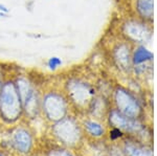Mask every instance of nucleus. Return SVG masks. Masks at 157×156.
<instances>
[{
    "instance_id": "nucleus-9",
    "label": "nucleus",
    "mask_w": 157,
    "mask_h": 156,
    "mask_svg": "<svg viewBox=\"0 0 157 156\" xmlns=\"http://www.w3.org/2000/svg\"><path fill=\"white\" fill-rule=\"evenodd\" d=\"M109 120H110V124L117 129L127 130V131H137L140 128V126L135 120L121 114L118 110H112L110 112Z\"/></svg>"
},
{
    "instance_id": "nucleus-14",
    "label": "nucleus",
    "mask_w": 157,
    "mask_h": 156,
    "mask_svg": "<svg viewBox=\"0 0 157 156\" xmlns=\"http://www.w3.org/2000/svg\"><path fill=\"white\" fill-rule=\"evenodd\" d=\"M85 127L87 129V131L91 135H94V136H101L104 133L103 127L98 123L94 122V120H88V122H86Z\"/></svg>"
},
{
    "instance_id": "nucleus-16",
    "label": "nucleus",
    "mask_w": 157,
    "mask_h": 156,
    "mask_svg": "<svg viewBox=\"0 0 157 156\" xmlns=\"http://www.w3.org/2000/svg\"><path fill=\"white\" fill-rule=\"evenodd\" d=\"M47 156H73L71 153H69L66 150L62 149H52L48 152Z\"/></svg>"
},
{
    "instance_id": "nucleus-13",
    "label": "nucleus",
    "mask_w": 157,
    "mask_h": 156,
    "mask_svg": "<svg viewBox=\"0 0 157 156\" xmlns=\"http://www.w3.org/2000/svg\"><path fill=\"white\" fill-rule=\"evenodd\" d=\"M126 152L128 156H153L150 150H147L145 148L137 147L134 145H126Z\"/></svg>"
},
{
    "instance_id": "nucleus-20",
    "label": "nucleus",
    "mask_w": 157,
    "mask_h": 156,
    "mask_svg": "<svg viewBox=\"0 0 157 156\" xmlns=\"http://www.w3.org/2000/svg\"><path fill=\"white\" fill-rule=\"evenodd\" d=\"M0 156H4L3 154H2V153H0Z\"/></svg>"
},
{
    "instance_id": "nucleus-17",
    "label": "nucleus",
    "mask_w": 157,
    "mask_h": 156,
    "mask_svg": "<svg viewBox=\"0 0 157 156\" xmlns=\"http://www.w3.org/2000/svg\"><path fill=\"white\" fill-rule=\"evenodd\" d=\"M7 79L6 78V67L3 66L2 63H0V90H1V87L3 85L4 81Z\"/></svg>"
},
{
    "instance_id": "nucleus-11",
    "label": "nucleus",
    "mask_w": 157,
    "mask_h": 156,
    "mask_svg": "<svg viewBox=\"0 0 157 156\" xmlns=\"http://www.w3.org/2000/svg\"><path fill=\"white\" fill-rule=\"evenodd\" d=\"M153 59V54L143 45H139L132 51V65L134 67L143 66Z\"/></svg>"
},
{
    "instance_id": "nucleus-8",
    "label": "nucleus",
    "mask_w": 157,
    "mask_h": 156,
    "mask_svg": "<svg viewBox=\"0 0 157 156\" xmlns=\"http://www.w3.org/2000/svg\"><path fill=\"white\" fill-rule=\"evenodd\" d=\"M12 145L20 153H29L33 146L30 132L25 128H17L12 135Z\"/></svg>"
},
{
    "instance_id": "nucleus-19",
    "label": "nucleus",
    "mask_w": 157,
    "mask_h": 156,
    "mask_svg": "<svg viewBox=\"0 0 157 156\" xmlns=\"http://www.w3.org/2000/svg\"><path fill=\"white\" fill-rule=\"evenodd\" d=\"M9 17V15H6V14H2V13H0V18H7Z\"/></svg>"
},
{
    "instance_id": "nucleus-18",
    "label": "nucleus",
    "mask_w": 157,
    "mask_h": 156,
    "mask_svg": "<svg viewBox=\"0 0 157 156\" xmlns=\"http://www.w3.org/2000/svg\"><path fill=\"white\" fill-rule=\"evenodd\" d=\"M0 13H2V14H6V15H9L10 14V9L7 6H4V4L0 3Z\"/></svg>"
},
{
    "instance_id": "nucleus-2",
    "label": "nucleus",
    "mask_w": 157,
    "mask_h": 156,
    "mask_svg": "<svg viewBox=\"0 0 157 156\" xmlns=\"http://www.w3.org/2000/svg\"><path fill=\"white\" fill-rule=\"evenodd\" d=\"M41 111L52 123L64 119L68 113V100L61 91L50 90L41 95Z\"/></svg>"
},
{
    "instance_id": "nucleus-7",
    "label": "nucleus",
    "mask_w": 157,
    "mask_h": 156,
    "mask_svg": "<svg viewBox=\"0 0 157 156\" xmlns=\"http://www.w3.org/2000/svg\"><path fill=\"white\" fill-rule=\"evenodd\" d=\"M112 58L116 66L121 70H129L132 65V50L127 42L118 43L112 50Z\"/></svg>"
},
{
    "instance_id": "nucleus-12",
    "label": "nucleus",
    "mask_w": 157,
    "mask_h": 156,
    "mask_svg": "<svg viewBox=\"0 0 157 156\" xmlns=\"http://www.w3.org/2000/svg\"><path fill=\"white\" fill-rule=\"evenodd\" d=\"M136 10L139 16L150 20L153 16V0H136Z\"/></svg>"
},
{
    "instance_id": "nucleus-6",
    "label": "nucleus",
    "mask_w": 157,
    "mask_h": 156,
    "mask_svg": "<svg viewBox=\"0 0 157 156\" xmlns=\"http://www.w3.org/2000/svg\"><path fill=\"white\" fill-rule=\"evenodd\" d=\"M124 34L129 40L136 43H145L151 38V32L144 23L138 21H128L123 26Z\"/></svg>"
},
{
    "instance_id": "nucleus-4",
    "label": "nucleus",
    "mask_w": 157,
    "mask_h": 156,
    "mask_svg": "<svg viewBox=\"0 0 157 156\" xmlns=\"http://www.w3.org/2000/svg\"><path fill=\"white\" fill-rule=\"evenodd\" d=\"M52 132L63 144L73 146L80 140L81 131L75 120L69 116L54 123Z\"/></svg>"
},
{
    "instance_id": "nucleus-10",
    "label": "nucleus",
    "mask_w": 157,
    "mask_h": 156,
    "mask_svg": "<svg viewBox=\"0 0 157 156\" xmlns=\"http://www.w3.org/2000/svg\"><path fill=\"white\" fill-rule=\"evenodd\" d=\"M23 113L29 117H35L41 111V94L36 89L34 93H32L26 100L22 103Z\"/></svg>"
},
{
    "instance_id": "nucleus-5",
    "label": "nucleus",
    "mask_w": 157,
    "mask_h": 156,
    "mask_svg": "<svg viewBox=\"0 0 157 156\" xmlns=\"http://www.w3.org/2000/svg\"><path fill=\"white\" fill-rule=\"evenodd\" d=\"M114 101L116 107L121 114L128 117L136 119L140 112V107L135 97L124 88H117L114 92Z\"/></svg>"
},
{
    "instance_id": "nucleus-3",
    "label": "nucleus",
    "mask_w": 157,
    "mask_h": 156,
    "mask_svg": "<svg viewBox=\"0 0 157 156\" xmlns=\"http://www.w3.org/2000/svg\"><path fill=\"white\" fill-rule=\"evenodd\" d=\"M67 100L77 107L84 108L90 105L94 97V90L87 82L78 78H70L65 83Z\"/></svg>"
},
{
    "instance_id": "nucleus-1",
    "label": "nucleus",
    "mask_w": 157,
    "mask_h": 156,
    "mask_svg": "<svg viewBox=\"0 0 157 156\" xmlns=\"http://www.w3.org/2000/svg\"><path fill=\"white\" fill-rule=\"evenodd\" d=\"M23 114V107L14 79L7 78L0 90V117L9 124L17 122Z\"/></svg>"
},
{
    "instance_id": "nucleus-15",
    "label": "nucleus",
    "mask_w": 157,
    "mask_h": 156,
    "mask_svg": "<svg viewBox=\"0 0 157 156\" xmlns=\"http://www.w3.org/2000/svg\"><path fill=\"white\" fill-rule=\"evenodd\" d=\"M63 64V60L60 57L52 56L46 61V67L52 71H56L58 68H60Z\"/></svg>"
}]
</instances>
